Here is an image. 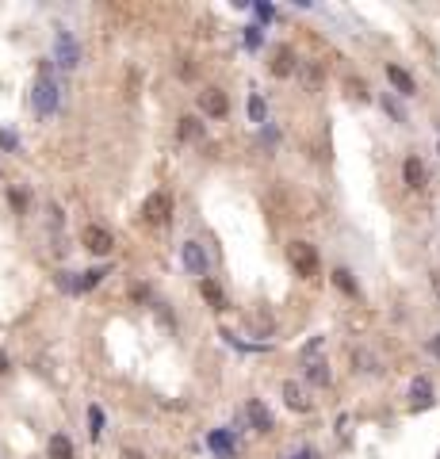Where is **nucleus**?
<instances>
[{
    "instance_id": "1",
    "label": "nucleus",
    "mask_w": 440,
    "mask_h": 459,
    "mask_svg": "<svg viewBox=\"0 0 440 459\" xmlns=\"http://www.w3.org/2000/svg\"><path fill=\"white\" fill-rule=\"evenodd\" d=\"M58 100H61V92H58V81H54V73H50V62H42V73L31 88L35 115H54L58 111Z\"/></svg>"
},
{
    "instance_id": "2",
    "label": "nucleus",
    "mask_w": 440,
    "mask_h": 459,
    "mask_svg": "<svg viewBox=\"0 0 440 459\" xmlns=\"http://www.w3.org/2000/svg\"><path fill=\"white\" fill-rule=\"evenodd\" d=\"M287 261H291V268L299 272L303 279L318 276V249L310 245V241H291V245H287Z\"/></svg>"
},
{
    "instance_id": "3",
    "label": "nucleus",
    "mask_w": 440,
    "mask_h": 459,
    "mask_svg": "<svg viewBox=\"0 0 440 459\" xmlns=\"http://www.w3.org/2000/svg\"><path fill=\"white\" fill-rule=\"evenodd\" d=\"M54 62H58L61 69H77V66H81V50H77L73 35H69L66 27H58V35H54Z\"/></svg>"
},
{
    "instance_id": "4",
    "label": "nucleus",
    "mask_w": 440,
    "mask_h": 459,
    "mask_svg": "<svg viewBox=\"0 0 440 459\" xmlns=\"http://www.w3.org/2000/svg\"><path fill=\"white\" fill-rule=\"evenodd\" d=\"M81 245L88 249L92 256H108L111 249H115V238H111V230H104V226H84Z\"/></svg>"
},
{
    "instance_id": "5",
    "label": "nucleus",
    "mask_w": 440,
    "mask_h": 459,
    "mask_svg": "<svg viewBox=\"0 0 440 459\" xmlns=\"http://www.w3.org/2000/svg\"><path fill=\"white\" fill-rule=\"evenodd\" d=\"M142 214H146V222H153V226H165L169 214H173V199H169V191H153V196L146 199V207H142Z\"/></svg>"
},
{
    "instance_id": "6",
    "label": "nucleus",
    "mask_w": 440,
    "mask_h": 459,
    "mask_svg": "<svg viewBox=\"0 0 440 459\" xmlns=\"http://www.w3.org/2000/svg\"><path fill=\"white\" fill-rule=\"evenodd\" d=\"M200 107H203V115H211V119H222V115L230 111V96H226L222 88H203Z\"/></svg>"
},
{
    "instance_id": "7",
    "label": "nucleus",
    "mask_w": 440,
    "mask_h": 459,
    "mask_svg": "<svg viewBox=\"0 0 440 459\" xmlns=\"http://www.w3.org/2000/svg\"><path fill=\"white\" fill-rule=\"evenodd\" d=\"M180 261H184V268H188L191 276H207V253H203L200 241H184Z\"/></svg>"
},
{
    "instance_id": "8",
    "label": "nucleus",
    "mask_w": 440,
    "mask_h": 459,
    "mask_svg": "<svg viewBox=\"0 0 440 459\" xmlns=\"http://www.w3.org/2000/svg\"><path fill=\"white\" fill-rule=\"evenodd\" d=\"M245 418H249V425L257 429V433H272V429H276L272 413H268V406H265L260 398H249V406H245Z\"/></svg>"
},
{
    "instance_id": "9",
    "label": "nucleus",
    "mask_w": 440,
    "mask_h": 459,
    "mask_svg": "<svg viewBox=\"0 0 440 459\" xmlns=\"http://www.w3.org/2000/svg\"><path fill=\"white\" fill-rule=\"evenodd\" d=\"M283 402H287V410H295V413H307V410H310L307 391H303L295 379H287V383H283Z\"/></svg>"
},
{
    "instance_id": "10",
    "label": "nucleus",
    "mask_w": 440,
    "mask_h": 459,
    "mask_svg": "<svg viewBox=\"0 0 440 459\" xmlns=\"http://www.w3.org/2000/svg\"><path fill=\"white\" fill-rule=\"evenodd\" d=\"M207 448L215 451L218 459H233V451H238V448H233V436L226 433V429H215V433L207 436Z\"/></svg>"
},
{
    "instance_id": "11",
    "label": "nucleus",
    "mask_w": 440,
    "mask_h": 459,
    "mask_svg": "<svg viewBox=\"0 0 440 459\" xmlns=\"http://www.w3.org/2000/svg\"><path fill=\"white\" fill-rule=\"evenodd\" d=\"M410 402H414V410H429L432 406V383L425 375L414 379V386H410Z\"/></svg>"
},
{
    "instance_id": "12",
    "label": "nucleus",
    "mask_w": 440,
    "mask_h": 459,
    "mask_svg": "<svg viewBox=\"0 0 440 459\" xmlns=\"http://www.w3.org/2000/svg\"><path fill=\"white\" fill-rule=\"evenodd\" d=\"M46 456H50V459H77L73 440H69L66 433H54V436H50V444H46Z\"/></svg>"
},
{
    "instance_id": "13",
    "label": "nucleus",
    "mask_w": 440,
    "mask_h": 459,
    "mask_svg": "<svg viewBox=\"0 0 440 459\" xmlns=\"http://www.w3.org/2000/svg\"><path fill=\"white\" fill-rule=\"evenodd\" d=\"M295 66H299V62H295L291 46H280V50H276V57H272V73H276V77H291V73H295Z\"/></svg>"
},
{
    "instance_id": "14",
    "label": "nucleus",
    "mask_w": 440,
    "mask_h": 459,
    "mask_svg": "<svg viewBox=\"0 0 440 459\" xmlns=\"http://www.w3.org/2000/svg\"><path fill=\"white\" fill-rule=\"evenodd\" d=\"M387 81L394 84L402 96H414V92H417V88H414V77H410L406 69H399V66H387Z\"/></svg>"
},
{
    "instance_id": "15",
    "label": "nucleus",
    "mask_w": 440,
    "mask_h": 459,
    "mask_svg": "<svg viewBox=\"0 0 440 459\" xmlns=\"http://www.w3.org/2000/svg\"><path fill=\"white\" fill-rule=\"evenodd\" d=\"M176 134H180V142H200L203 138V123L195 119V115H184L180 127H176Z\"/></svg>"
},
{
    "instance_id": "16",
    "label": "nucleus",
    "mask_w": 440,
    "mask_h": 459,
    "mask_svg": "<svg viewBox=\"0 0 440 459\" xmlns=\"http://www.w3.org/2000/svg\"><path fill=\"white\" fill-rule=\"evenodd\" d=\"M200 295L211 303V310H226V295L218 291V283H215V279H203V283H200Z\"/></svg>"
},
{
    "instance_id": "17",
    "label": "nucleus",
    "mask_w": 440,
    "mask_h": 459,
    "mask_svg": "<svg viewBox=\"0 0 440 459\" xmlns=\"http://www.w3.org/2000/svg\"><path fill=\"white\" fill-rule=\"evenodd\" d=\"M402 172H406V184H410V188H421V184H425V165L417 161V157H406Z\"/></svg>"
},
{
    "instance_id": "18",
    "label": "nucleus",
    "mask_w": 440,
    "mask_h": 459,
    "mask_svg": "<svg viewBox=\"0 0 440 459\" xmlns=\"http://www.w3.org/2000/svg\"><path fill=\"white\" fill-rule=\"evenodd\" d=\"M307 379L314 386H329V364H325V360H310L307 364Z\"/></svg>"
},
{
    "instance_id": "19",
    "label": "nucleus",
    "mask_w": 440,
    "mask_h": 459,
    "mask_svg": "<svg viewBox=\"0 0 440 459\" xmlns=\"http://www.w3.org/2000/svg\"><path fill=\"white\" fill-rule=\"evenodd\" d=\"M245 111H249V119H253V123H265V119H268V104H265V100L257 96V92H253V96H249V104H245Z\"/></svg>"
},
{
    "instance_id": "20",
    "label": "nucleus",
    "mask_w": 440,
    "mask_h": 459,
    "mask_svg": "<svg viewBox=\"0 0 440 459\" xmlns=\"http://www.w3.org/2000/svg\"><path fill=\"white\" fill-rule=\"evenodd\" d=\"M88 436L92 440H100L104 436V410L100 406H88Z\"/></svg>"
},
{
    "instance_id": "21",
    "label": "nucleus",
    "mask_w": 440,
    "mask_h": 459,
    "mask_svg": "<svg viewBox=\"0 0 440 459\" xmlns=\"http://www.w3.org/2000/svg\"><path fill=\"white\" fill-rule=\"evenodd\" d=\"M333 283H337L345 295H356V279H352L349 268H333Z\"/></svg>"
},
{
    "instance_id": "22",
    "label": "nucleus",
    "mask_w": 440,
    "mask_h": 459,
    "mask_svg": "<svg viewBox=\"0 0 440 459\" xmlns=\"http://www.w3.org/2000/svg\"><path fill=\"white\" fill-rule=\"evenodd\" d=\"M58 287H61V291H69V295L84 291V287H81V279H77V272H61V276H58Z\"/></svg>"
},
{
    "instance_id": "23",
    "label": "nucleus",
    "mask_w": 440,
    "mask_h": 459,
    "mask_svg": "<svg viewBox=\"0 0 440 459\" xmlns=\"http://www.w3.org/2000/svg\"><path fill=\"white\" fill-rule=\"evenodd\" d=\"M104 276H108V268H88V272H81V287L88 291V287H96Z\"/></svg>"
},
{
    "instance_id": "24",
    "label": "nucleus",
    "mask_w": 440,
    "mask_h": 459,
    "mask_svg": "<svg viewBox=\"0 0 440 459\" xmlns=\"http://www.w3.org/2000/svg\"><path fill=\"white\" fill-rule=\"evenodd\" d=\"M352 364H360V371H375V356L367 353H352Z\"/></svg>"
},
{
    "instance_id": "25",
    "label": "nucleus",
    "mask_w": 440,
    "mask_h": 459,
    "mask_svg": "<svg viewBox=\"0 0 440 459\" xmlns=\"http://www.w3.org/2000/svg\"><path fill=\"white\" fill-rule=\"evenodd\" d=\"M245 46H249V50L260 46V27H245Z\"/></svg>"
},
{
    "instance_id": "26",
    "label": "nucleus",
    "mask_w": 440,
    "mask_h": 459,
    "mask_svg": "<svg viewBox=\"0 0 440 459\" xmlns=\"http://www.w3.org/2000/svg\"><path fill=\"white\" fill-rule=\"evenodd\" d=\"M303 81H307L310 88H318V81H322V73H318V66H307V69H303Z\"/></svg>"
},
{
    "instance_id": "27",
    "label": "nucleus",
    "mask_w": 440,
    "mask_h": 459,
    "mask_svg": "<svg viewBox=\"0 0 440 459\" xmlns=\"http://www.w3.org/2000/svg\"><path fill=\"white\" fill-rule=\"evenodd\" d=\"M383 107H387V111H390V115H394V119L402 123V111H399V104H394V100H383Z\"/></svg>"
},
{
    "instance_id": "28",
    "label": "nucleus",
    "mask_w": 440,
    "mask_h": 459,
    "mask_svg": "<svg viewBox=\"0 0 440 459\" xmlns=\"http://www.w3.org/2000/svg\"><path fill=\"white\" fill-rule=\"evenodd\" d=\"M123 459H146V456H142L138 448H123Z\"/></svg>"
},
{
    "instance_id": "29",
    "label": "nucleus",
    "mask_w": 440,
    "mask_h": 459,
    "mask_svg": "<svg viewBox=\"0 0 440 459\" xmlns=\"http://www.w3.org/2000/svg\"><path fill=\"white\" fill-rule=\"evenodd\" d=\"M8 371V356H4V348H0V375Z\"/></svg>"
},
{
    "instance_id": "30",
    "label": "nucleus",
    "mask_w": 440,
    "mask_h": 459,
    "mask_svg": "<svg viewBox=\"0 0 440 459\" xmlns=\"http://www.w3.org/2000/svg\"><path fill=\"white\" fill-rule=\"evenodd\" d=\"M432 356H437V360H440V333L432 337Z\"/></svg>"
},
{
    "instance_id": "31",
    "label": "nucleus",
    "mask_w": 440,
    "mask_h": 459,
    "mask_svg": "<svg viewBox=\"0 0 440 459\" xmlns=\"http://www.w3.org/2000/svg\"><path fill=\"white\" fill-rule=\"evenodd\" d=\"M295 459H310V451H299V456H295Z\"/></svg>"
}]
</instances>
